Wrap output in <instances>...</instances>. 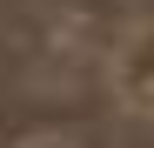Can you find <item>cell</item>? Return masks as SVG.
Wrapping results in <instances>:
<instances>
[{"label": "cell", "instance_id": "1", "mask_svg": "<svg viewBox=\"0 0 154 148\" xmlns=\"http://www.w3.org/2000/svg\"><path fill=\"white\" fill-rule=\"evenodd\" d=\"M14 148H87L81 135H67V128H34V135H20Z\"/></svg>", "mask_w": 154, "mask_h": 148}]
</instances>
